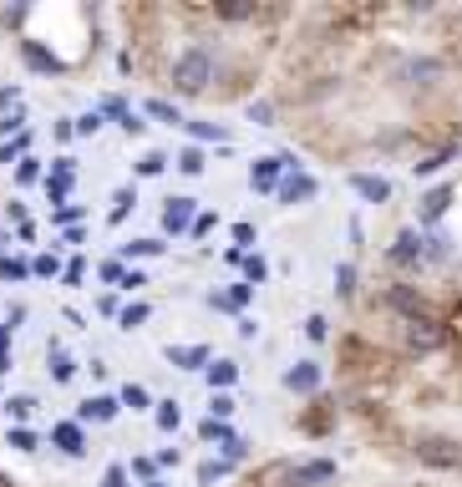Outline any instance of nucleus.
<instances>
[{
  "instance_id": "f257e3e1",
  "label": "nucleus",
  "mask_w": 462,
  "mask_h": 487,
  "mask_svg": "<svg viewBox=\"0 0 462 487\" xmlns=\"http://www.w3.org/2000/svg\"><path fill=\"white\" fill-rule=\"evenodd\" d=\"M168 81H173V92H178V97H198V92H208V81H214V51H208V46L178 51V62H173V71H168Z\"/></svg>"
},
{
  "instance_id": "7ed1b4c3",
  "label": "nucleus",
  "mask_w": 462,
  "mask_h": 487,
  "mask_svg": "<svg viewBox=\"0 0 462 487\" xmlns=\"http://www.w3.org/2000/svg\"><path fill=\"white\" fill-rule=\"evenodd\" d=\"M285 173H300V157H295V153L255 157V168H249V189H255V193H274Z\"/></svg>"
},
{
  "instance_id": "e2e57ef3",
  "label": "nucleus",
  "mask_w": 462,
  "mask_h": 487,
  "mask_svg": "<svg viewBox=\"0 0 462 487\" xmlns=\"http://www.w3.org/2000/svg\"><path fill=\"white\" fill-rule=\"evenodd\" d=\"M143 284H147V274H143V269H128V280H122V290H143Z\"/></svg>"
},
{
  "instance_id": "e433bc0d",
  "label": "nucleus",
  "mask_w": 462,
  "mask_h": 487,
  "mask_svg": "<svg viewBox=\"0 0 462 487\" xmlns=\"http://www.w3.org/2000/svg\"><path fill=\"white\" fill-rule=\"evenodd\" d=\"M214 16H219V21H255L259 5H249V0H234V5H214Z\"/></svg>"
},
{
  "instance_id": "69168bd1",
  "label": "nucleus",
  "mask_w": 462,
  "mask_h": 487,
  "mask_svg": "<svg viewBox=\"0 0 462 487\" xmlns=\"http://www.w3.org/2000/svg\"><path fill=\"white\" fill-rule=\"evenodd\" d=\"M143 487H168V483H143Z\"/></svg>"
},
{
  "instance_id": "bf43d9fd",
  "label": "nucleus",
  "mask_w": 462,
  "mask_h": 487,
  "mask_svg": "<svg viewBox=\"0 0 462 487\" xmlns=\"http://www.w3.org/2000/svg\"><path fill=\"white\" fill-rule=\"evenodd\" d=\"M5 371H11V331L0 325V376H5Z\"/></svg>"
},
{
  "instance_id": "a18cd8bd",
  "label": "nucleus",
  "mask_w": 462,
  "mask_h": 487,
  "mask_svg": "<svg viewBox=\"0 0 462 487\" xmlns=\"http://www.w3.org/2000/svg\"><path fill=\"white\" fill-rule=\"evenodd\" d=\"M71 127H77V138H97V132H102V112H81Z\"/></svg>"
},
{
  "instance_id": "dca6fc26",
  "label": "nucleus",
  "mask_w": 462,
  "mask_h": 487,
  "mask_svg": "<svg viewBox=\"0 0 462 487\" xmlns=\"http://www.w3.org/2000/svg\"><path fill=\"white\" fill-rule=\"evenodd\" d=\"M249 299H255V284H234V290L214 295L208 305H214V310H223V315H244V310H249Z\"/></svg>"
},
{
  "instance_id": "39448f33",
  "label": "nucleus",
  "mask_w": 462,
  "mask_h": 487,
  "mask_svg": "<svg viewBox=\"0 0 462 487\" xmlns=\"http://www.w3.org/2000/svg\"><path fill=\"white\" fill-rule=\"evenodd\" d=\"M315 189H320V183L305 173V168H300V173H285V178H280V189H274V204L295 208V204H305V198H315Z\"/></svg>"
},
{
  "instance_id": "2eb2a0df",
  "label": "nucleus",
  "mask_w": 462,
  "mask_h": 487,
  "mask_svg": "<svg viewBox=\"0 0 462 487\" xmlns=\"http://www.w3.org/2000/svg\"><path fill=\"white\" fill-rule=\"evenodd\" d=\"M77 411H81V422H117L122 401H117V396H87Z\"/></svg>"
},
{
  "instance_id": "1a4fd4ad",
  "label": "nucleus",
  "mask_w": 462,
  "mask_h": 487,
  "mask_svg": "<svg viewBox=\"0 0 462 487\" xmlns=\"http://www.w3.org/2000/svg\"><path fill=\"white\" fill-rule=\"evenodd\" d=\"M290 483H295V487L335 483V462H331V457H310V462H295V467H290Z\"/></svg>"
},
{
  "instance_id": "c756f323",
  "label": "nucleus",
  "mask_w": 462,
  "mask_h": 487,
  "mask_svg": "<svg viewBox=\"0 0 462 487\" xmlns=\"http://www.w3.org/2000/svg\"><path fill=\"white\" fill-rule=\"evenodd\" d=\"M31 142H36V132H21V138H5V142H0V163H16V157H26V153H31Z\"/></svg>"
},
{
  "instance_id": "423d86ee",
  "label": "nucleus",
  "mask_w": 462,
  "mask_h": 487,
  "mask_svg": "<svg viewBox=\"0 0 462 487\" xmlns=\"http://www.w3.org/2000/svg\"><path fill=\"white\" fill-rule=\"evenodd\" d=\"M21 62L31 66V71H41V77H62V71H66V62H62V56H51V51H46V41H31V36L21 41Z\"/></svg>"
},
{
  "instance_id": "4c0bfd02",
  "label": "nucleus",
  "mask_w": 462,
  "mask_h": 487,
  "mask_svg": "<svg viewBox=\"0 0 462 487\" xmlns=\"http://www.w3.org/2000/svg\"><path fill=\"white\" fill-rule=\"evenodd\" d=\"M132 208H138V193L132 189H117V198H112V214H107V223H122L132 214Z\"/></svg>"
},
{
  "instance_id": "5fc2aeb1",
  "label": "nucleus",
  "mask_w": 462,
  "mask_h": 487,
  "mask_svg": "<svg viewBox=\"0 0 462 487\" xmlns=\"http://www.w3.org/2000/svg\"><path fill=\"white\" fill-rule=\"evenodd\" d=\"M132 477H128V467H117V462H112L107 472H102V487H128Z\"/></svg>"
},
{
  "instance_id": "f8f14e48",
  "label": "nucleus",
  "mask_w": 462,
  "mask_h": 487,
  "mask_svg": "<svg viewBox=\"0 0 462 487\" xmlns=\"http://www.w3.org/2000/svg\"><path fill=\"white\" fill-rule=\"evenodd\" d=\"M163 361L173 365V371H189L193 376V371H204V365L214 361V350L208 346H163Z\"/></svg>"
},
{
  "instance_id": "680f3d73",
  "label": "nucleus",
  "mask_w": 462,
  "mask_h": 487,
  "mask_svg": "<svg viewBox=\"0 0 462 487\" xmlns=\"http://www.w3.org/2000/svg\"><path fill=\"white\" fill-rule=\"evenodd\" d=\"M21 107V92L16 87H0V112H16Z\"/></svg>"
},
{
  "instance_id": "c85d7f7f",
  "label": "nucleus",
  "mask_w": 462,
  "mask_h": 487,
  "mask_svg": "<svg viewBox=\"0 0 462 487\" xmlns=\"http://www.w3.org/2000/svg\"><path fill=\"white\" fill-rule=\"evenodd\" d=\"M117 401H122V411H153L147 386H122V391H117Z\"/></svg>"
},
{
  "instance_id": "20e7f679",
  "label": "nucleus",
  "mask_w": 462,
  "mask_h": 487,
  "mask_svg": "<svg viewBox=\"0 0 462 487\" xmlns=\"http://www.w3.org/2000/svg\"><path fill=\"white\" fill-rule=\"evenodd\" d=\"M401 340H407V350H412V356H432L437 346H447L442 320H437V315H422V320H401Z\"/></svg>"
},
{
  "instance_id": "a878e982",
  "label": "nucleus",
  "mask_w": 462,
  "mask_h": 487,
  "mask_svg": "<svg viewBox=\"0 0 462 487\" xmlns=\"http://www.w3.org/2000/svg\"><path fill=\"white\" fill-rule=\"evenodd\" d=\"M173 168H178L183 178H198V173L208 168V163H204V147H183V153L173 157Z\"/></svg>"
},
{
  "instance_id": "4be33fe9",
  "label": "nucleus",
  "mask_w": 462,
  "mask_h": 487,
  "mask_svg": "<svg viewBox=\"0 0 462 487\" xmlns=\"http://www.w3.org/2000/svg\"><path fill=\"white\" fill-rule=\"evenodd\" d=\"M36 407H41V401H36V396H26V391H16V396H5V411H11V422L16 426H26L36 416Z\"/></svg>"
},
{
  "instance_id": "052dcab7",
  "label": "nucleus",
  "mask_w": 462,
  "mask_h": 487,
  "mask_svg": "<svg viewBox=\"0 0 462 487\" xmlns=\"http://www.w3.org/2000/svg\"><path fill=\"white\" fill-rule=\"evenodd\" d=\"M198 432H204L208 441H223V437H229V432H234V426H223V422H204V426H198Z\"/></svg>"
},
{
  "instance_id": "0e129e2a",
  "label": "nucleus",
  "mask_w": 462,
  "mask_h": 487,
  "mask_svg": "<svg viewBox=\"0 0 462 487\" xmlns=\"http://www.w3.org/2000/svg\"><path fill=\"white\" fill-rule=\"evenodd\" d=\"M239 335H244V340H255V335H259V320H249V315H239Z\"/></svg>"
},
{
  "instance_id": "4d7b16f0",
  "label": "nucleus",
  "mask_w": 462,
  "mask_h": 487,
  "mask_svg": "<svg viewBox=\"0 0 462 487\" xmlns=\"http://www.w3.org/2000/svg\"><path fill=\"white\" fill-rule=\"evenodd\" d=\"M97 315H107V320H112V315H122V305H117V290H107V295L97 299Z\"/></svg>"
},
{
  "instance_id": "49530a36",
  "label": "nucleus",
  "mask_w": 462,
  "mask_h": 487,
  "mask_svg": "<svg viewBox=\"0 0 462 487\" xmlns=\"http://www.w3.org/2000/svg\"><path fill=\"white\" fill-rule=\"evenodd\" d=\"M81 280H87V259H66V264H62V284H71V290H77Z\"/></svg>"
},
{
  "instance_id": "4468645a",
  "label": "nucleus",
  "mask_w": 462,
  "mask_h": 487,
  "mask_svg": "<svg viewBox=\"0 0 462 487\" xmlns=\"http://www.w3.org/2000/svg\"><path fill=\"white\" fill-rule=\"evenodd\" d=\"M351 189L356 198H366V204H391V183L382 173H351Z\"/></svg>"
},
{
  "instance_id": "6e6d98bb",
  "label": "nucleus",
  "mask_w": 462,
  "mask_h": 487,
  "mask_svg": "<svg viewBox=\"0 0 462 487\" xmlns=\"http://www.w3.org/2000/svg\"><path fill=\"white\" fill-rule=\"evenodd\" d=\"M249 244H255V223H234V249H249Z\"/></svg>"
},
{
  "instance_id": "cd10ccee",
  "label": "nucleus",
  "mask_w": 462,
  "mask_h": 487,
  "mask_svg": "<svg viewBox=\"0 0 462 487\" xmlns=\"http://www.w3.org/2000/svg\"><path fill=\"white\" fill-rule=\"evenodd\" d=\"M147 254L158 259V254H168V244H163V239H153V234H143V239H128V259H147Z\"/></svg>"
},
{
  "instance_id": "f3484780",
  "label": "nucleus",
  "mask_w": 462,
  "mask_h": 487,
  "mask_svg": "<svg viewBox=\"0 0 462 487\" xmlns=\"http://www.w3.org/2000/svg\"><path fill=\"white\" fill-rule=\"evenodd\" d=\"M193 223V198H168L163 208V234H183Z\"/></svg>"
},
{
  "instance_id": "a211bd4d",
  "label": "nucleus",
  "mask_w": 462,
  "mask_h": 487,
  "mask_svg": "<svg viewBox=\"0 0 462 487\" xmlns=\"http://www.w3.org/2000/svg\"><path fill=\"white\" fill-rule=\"evenodd\" d=\"M138 117H153L158 127H183V112H178L173 102H168V97H147Z\"/></svg>"
},
{
  "instance_id": "f704fd0d",
  "label": "nucleus",
  "mask_w": 462,
  "mask_h": 487,
  "mask_svg": "<svg viewBox=\"0 0 462 487\" xmlns=\"http://www.w3.org/2000/svg\"><path fill=\"white\" fill-rule=\"evenodd\" d=\"M97 274H102V284H112V290H122V280H128V264H122V259L112 254V259H102V264H97Z\"/></svg>"
},
{
  "instance_id": "9d476101",
  "label": "nucleus",
  "mask_w": 462,
  "mask_h": 487,
  "mask_svg": "<svg viewBox=\"0 0 462 487\" xmlns=\"http://www.w3.org/2000/svg\"><path fill=\"white\" fill-rule=\"evenodd\" d=\"M386 259H391L397 269H416V264H422V234H416V229H401V234L391 239Z\"/></svg>"
},
{
  "instance_id": "6ab92c4d",
  "label": "nucleus",
  "mask_w": 462,
  "mask_h": 487,
  "mask_svg": "<svg viewBox=\"0 0 462 487\" xmlns=\"http://www.w3.org/2000/svg\"><path fill=\"white\" fill-rule=\"evenodd\" d=\"M401 77L412 81V87H432V81L442 77V62H437V56H412V62H407V71H401Z\"/></svg>"
},
{
  "instance_id": "aec40b11",
  "label": "nucleus",
  "mask_w": 462,
  "mask_h": 487,
  "mask_svg": "<svg viewBox=\"0 0 462 487\" xmlns=\"http://www.w3.org/2000/svg\"><path fill=\"white\" fill-rule=\"evenodd\" d=\"M447 208H452V183H437V189L422 198V208H416V214H422V223H437Z\"/></svg>"
},
{
  "instance_id": "473e14b6",
  "label": "nucleus",
  "mask_w": 462,
  "mask_h": 487,
  "mask_svg": "<svg viewBox=\"0 0 462 487\" xmlns=\"http://www.w3.org/2000/svg\"><path fill=\"white\" fill-rule=\"evenodd\" d=\"M422 259H437V264L452 259V239H447V234H427V239H422Z\"/></svg>"
},
{
  "instance_id": "603ef678",
  "label": "nucleus",
  "mask_w": 462,
  "mask_h": 487,
  "mask_svg": "<svg viewBox=\"0 0 462 487\" xmlns=\"http://www.w3.org/2000/svg\"><path fill=\"white\" fill-rule=\"evenodd\" d=\"M229 462H204V467H198V483H219V477H229Z\"/></svg>"
},
{
  "instance_id": "5701e85b",
  "label": "nucleus",
  "mask_w": 462,
  "mask_h": 487,
  "mask_svg": "<svg viewBox=\"0 0 462 487\" xmlns=\"http://www.w3.org/2000/svg\"><path fill=\"white\" fill-rule=\"evenodd\" d=\"M46 365H51V381H56V386H66V381L77 376V361H71V356H66L62 346H51V356H46Z\"/></svg>"
},
{
  "instance_id": "9b49d317",
  "label": "nucleus",
  "mask_w": 462,
  "mask_h": 487,
  "mask_svg": "<svg viewBox=\"0 0 462 487\" xmlns=\"http://www.w3.org/2000/svg\"><path fill=\"white\" fill-rule=\"evenodd\" d=\"M51 447H56L62 457H71V462L87 457V432H81V422H56L51 426Z\"/></svg>"
},
{
  "instance_id": "ddd939ff",
  "label": "nucleus",
  "mask_w": 462,
  "mask_h": 487,
  "mask_svg": "<svg viewBox=\"0 0 462 487\" xmlns=\"http://www.w3.org/2000/svg\"><path fill=\"white\" fill-rule=\"evenodd\" d=\"M107 117L122 127V132H143V117L128 107V97H102V122H107Z\"/></svg>"
},
{
  "instance_id": "c9c22d12",
  "label": "nucleus",
  "mask_w": 462,
  "mask_h": 487,
  "mask_svg": "<svg viewBox=\"0 0 462 487\" xmlns=\"http://www.w3.org/2000/svg\"><path fill=\"white\" fill-rule=\"evenodd\" d=\"M147 315H153V305H143V299H138V305H128V310L117 315V325H122V331H143Z\"/></svg>"
},
{
  "instance_id": "7c9ffc66",
  "label": "nucleus",
  "mask_w": 462,
  "mask_h": 487,
  "mask_svg": "<svg viewBox=\"0 0 462 487\" xmlns=\"http://www.w3.org/2000/svg\"><path fill=\"white\" fill-rule=\"evenodd\" d=\"M163 168H168V153H158V147H153V153H143L138 163H132V173H138V178H158Z\"/></svg>"
},
{
  "instance_id": "79ce46f5",
  "label": "nucleus",
  "mask_w": 462,
  "mask_h": 487,
  "mask_svg": "<svg viewBox=\"0 0 462 487\" xmlns=\"http://www.w3.org/2000/svg\"><path fill=\"white\" fill-rule=\"evenodd\" d=\"M31 274H41V280H62V259H56V254H36Z\"/></svg>"
},
{
  "instance_id": "72a5a7b5",
  "label": "nucleus",
  "mask_w": 462,
  "mask_h": 487,
  "mask_svg": "<svg viewBox=\"0 0 462 487\" xmlns=\"http://www.w3.org/2000/svg\"><path fill=\"white\" fill-rule=\"evenodd\" d=\"M153 422H158L163 432H178V422H183V411H178V401H153Z\"/></svg>"
},
{
  "instance_id": "37998d69",
  "label": "nucleus",
  "mask_w": 462,
  "mask_h": 487,
  "mask_svg": "<svg viewBox=\"0 0 462 487\" xmlns=\"http://www.w3.org/2000/svg\"><path fill=\"white\" fill-rule=\"evenodd\" d=\"M335 295L340 299L356 295V264H335Z\"/></svg>"
},
{
  "instance_id": "58836bf2",
  "label": "nucleus",
  "mask_w": 462,
  "mask_h": 487,
  "mask_svg": "<svg viewBox=\"0 0 462 487\" xmlns=\"http://www.w3.org/2000/svg\"><path fill=\"white\" fill-rule=\"evenodd\" d=\"M229 416H234V396L214 391V396H208V422H229Z\"/></svg>"
},
{
  "instance_id": "412c9836",
  "label": "nucleus",
  "mask_w": 462,
  "mask_h": 487,
  "mask_svg": "<svg viewBox=\"0 0 462 487\" xmlns=\"http://www.w3.org/2000/svg\"><path fill=\"white\" fill-rule=\"evenodd\" d=\"M204 381L214 386V391H229V386L239 381V365H234V361H219V356H214V361L204 365Z\"/></svg>"
},
{
  "instance_id": "6e6552de",
  "label": "nucleus",
  "mask_w": 462,
  "mask_h": 487,
  "mask_svg": "<svg viewBox=\"0 0 462 487\" xmlns=\"http://www.w3.org/2000/svg\"><path fill=\"white\" fill-rule=\"evenodd\" d=\"M320 381H325L320 361H295V365L285 371V391H295V396H315V391H320Z\"/></svg>"
},
{
  "instance_id": "13d9d810",
  "label": "nucleus",
  "mask_w": 462,
  "mask_h": 487,
  "mask_svg": "<svg viewBox=\"0 0 462 487\" xmlns=\"http://www.w3.org/2000/svg\"><path fill=\"white\" fill-rule=\"evenodd\" d=\"M214 223H219L214 214H198V219H193L189 229H193V239H204V234H214Z\"/></svg>"
},
{
  "instance_id": "b1692460",
  "label": "nucleus",
  "mask_w": 462,
  "mask_h": 487,
  "mask_svg": "<svg viewBox=\"0 0 462 487\" xmlns=\"http://www.w3.org/2000/svg\"><path fill=\"white\" fill-rule=\"evenodd\" d=\"M183 132L198 138V142H229V127L223 122H189V117H183Z\"/></svg>"
},
{
  "instance_id": "bb28decb",
  "label": "nucleus",
  "mask_w": 462,
  "mask_h": 487,
  "mask_svg": "<svg viewBox=\"0 0 462 487\" xmlns=\"http://www.w3.org/2000/svg\"><path fill=\"white\" fill-rule=\"evenodd\" d=\"M452 157H458V147H442V153H432V157H422V163H412V173L416 178H432V173H442Z\"/></svg>"
},
{
  "instance_id": "09e8293b",
  "label": "nucleus",
  "mask_w": 462,
  "mask_h": 487,
  "mask_svg": "<svg viewBox=\"0 0 462 487\" xmlns=\"http://www.w3.org/2000/svg\"><path fill=\"white\" fill-rule=\"evenodd\" d=\"M71 183H77V178H46V198H51L56 208H62V198L71 193Z\"/></svg>"
},
{
  "instance_id": "de8ad7c7",
  "label": "nucleus",
  "mask_w": 462,
  "mask_h": 487,
  "mask_svg": "<svg viewBox=\"0 0 462 487\" xmlns=\"http://www.w3.org/2000/svg\"><path fill=\"white\" fill-rule=\"evenodd\" d=\"M249 122L255 127H274V102H249Z\"/></svg>"
},
{
  "instance_id": "c03bdc74",
  "label": "nucleus",
  "mask_w": 462,
  "mask_h": 487,
  "mask_svg": "<svg viewBox=\"0 0 462 487\" xmlns=\"http://www.w3.org/2000/svg\"><path fill=\"white\" fill-rule=\"evenodd\" d=\"M21 132H26V112H5V117H0V138H21Z\"/></svg>"
},
{
  "instance_id": "8fccbe9b",
  "label": "nucleus",
  "mask_w": 462,
  "mask_h": 487,
  "mask_svg": "<svg viewBox=\"0 0 462 487\" xmlns=\"http://www.w3.org/2000/svg\"><path fill=\"white\" fill-rule=\"evenodd\" d=\"M265 274H270V264H265L259 254H249V259H244V284H259Z\"/></svg>"
},
{
  "instance_id": "2f4dec72",
  "label": "nucleus",
  "mask_w": 462,
  "mask_h": 487,
  "mask_svg": "<svg viewBox=\"0 0 462 487\" xmlns=\"http://www.w3.org/2000/svg\"><path fill=\"white\" fill-rule=\"evenodd\" d=\"M31 183H41V157L26 153V157L16 163V189H31Z\"/></svg>"
},
{
  "instance_id": "3c124183",
  "label": "nucleus",
  "mask_w": 462,
  "mask_h": 487,
  "mask_svg": "<svg viewBox=\"0 0 462 487\" xmlns=\"http://www.w3.org/2000/svg\"><path fill=\"white\" fill-rule=\"evenodd\" d=\"M26 274H31L26 259H0V280H26Z\"/></svg>"
},
{
  "instance_id": "f03ea898",
  "label": "nucleus",
  "mask_w": 462,
  "mask_h": 487,
  "mask_svg": "<svg viewBox=\"0 0 462 487\" xmlns=\"http://www.w3.org/2000/svg\"><path fill=\"white\" fill-rule=\"evenodd\" d=\"M412 452H416V462H422V467H437V472H458L462 467V447L452 437H437V432L416 437Z\"/></svg>"
},
{
  "instance_id": "864d4df0",
  "label": "nucleus",
  "mask_w": 462,
  "mask_h": 487,
  "mask_svg": "<svg viewBox=\"0 0 462 487\" xmlns=\"http://www.w3.org/2000/svg\"><path fill=\"white\" fill-rule=\"evenodd\" d=\"M153 472H158V462H153V457H138V462L128 467V477H143V483H153Z\"/></svg>"
},
{
  "instance_id": "393cba45",
  "label": "nucleus",
  "mask_w": 462,
  "mask_h": 487,
  "mask_svg": "<svg viewBox=\"0 0 462 487\" xmlns=\"http://www.w3.org/2000/svg\"><path fill=\"white\" fill-rule=\"evenodd\" d=\"M244 457H249V441H244L239 432H229V437L219 441V462H229V467H239Z\"/></svg>"
},
{
  "instance_id": "0eeeda50",
  "label": "nucleus",
  "mask_w": 462,
  "mask_h": 487,
  "mask_svg": "<svg viewBox=\"0 0 462 487\" xmlns=\"http://www.w3.org/2000/svg\"><path fill=\"white\" fill-rule=\"evenodd\" d=\"M386 305H391L401 320H422V315H432L427 299H422V290H412V284H391V290H386Z\"/></svg>"
},
{
  "instance_id": "a19ab883",
  "label": "nucleus",
  "mask_w": 462,
  "mask_h": 487,
  "mask_svg": "<svg viewBox=\"0 0 462 487\" xmlns=\"http://www.w3.org/2000/svg\"><path fill=\"white\" fill-rule=\"evenodd\" d=\"M305 340H310V346H325V340H331V320H325V315H310V320H305Z\"/></svg>"
},
{
  "instance_id": "ea45409f",
  "label": "nucleus",
  "mask_w": 462,
  "mask_h": 487,
  "mask_svg": "<svg viewBox=\"0 0 462 487\" xmlns=\"http://www.w3.org/2000/svg\"><path fill=\"white\" fill-rule=\"evenodd\" d=\"M5 441H11L16 452H36V447H41V437H36L31 426H11V432H5Z\"/></svg>"
}]
</instances>
